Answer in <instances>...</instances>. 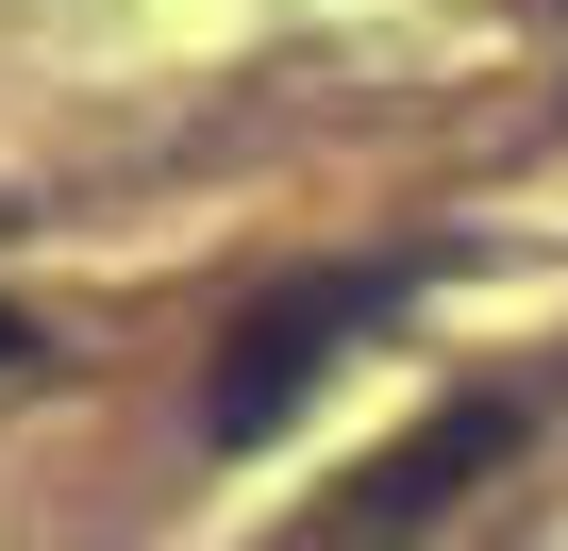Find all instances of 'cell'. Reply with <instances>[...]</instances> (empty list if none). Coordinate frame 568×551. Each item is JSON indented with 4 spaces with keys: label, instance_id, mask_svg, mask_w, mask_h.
I'll use <instances>...</instances> for the list:
<instances>
[{
    "label": "cell",
    "instance_id": "obj_1",
    "mask_svg": "<svg viewBox=\"0 0 568 551\" xmlns=\"http://www.w3.org/2000/svg\"><path fill=\"white\" fill-rule=\"evenodd\" d=\"M402 285H418V267H318V285L251 302V318H234V351H217V385H201V435H217V451H267L284 418H302V385H318V368H335Z\"/></svg>",
    "mask_w": 568,
    "mask_h": 551
},
{
    "label": "cell",
    "instance_id": "obj_2",
    "mask_svg": "<svg viewBox=\"0 0 568 551\" xmlns=\"http://www.w3.org/2000/svg\"><path fill=\"white\" fill-rule=\"evenodd\" d=\"M501 451H518V418H501V401H452V418H418V435L352 484V518H318L302 551H385V534H418V518H435L468 468H501Z\"/></svg>",
    "mask_w": 568,
    "mask_h": 551
},
{
    "label": "cell",
    "instance_id": "obj_3",
    "mask_svg": "<svg viewBox=\"0 0 568 551\" xmlns=\"http://www.w3.org/2000/svg\"><path fill=\"white\" fill-rule=\"evenodd\" d=\"M18 351H34V318H18V302H0V368H18Z\"/></svg>",
    "mask_w": 568,
    "mask_h": 551
}]
</instances>
